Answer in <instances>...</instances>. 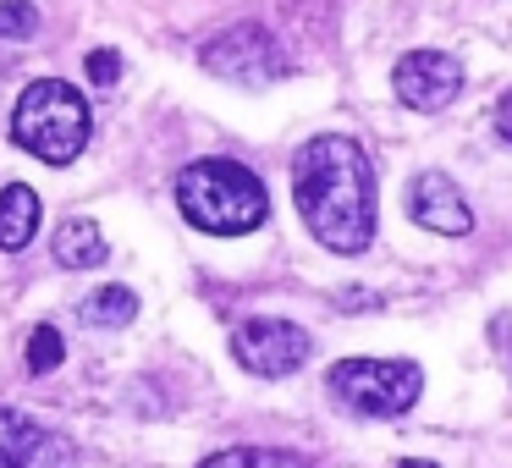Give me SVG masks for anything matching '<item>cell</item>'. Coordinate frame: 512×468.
I'll return each instance as SVG.
<instances>
[{"instance_id": "obj_9", "label": "cell", "mask_w": 512, "mask_h": 468, "mask_svg": "<svg viewBox=\"0 0 512 468\" xmlns=\"http://www.w3.org/2000/svg\"><path fill=\"white\" fill-rule=\"evenodd\" d=\"M408 215L424 232H441V237L474 232V210H468V199L457 193V182L446 177V171H419V177L408 182Z\"/></svg>"}, {"instance_id": "obj_4", "label": "cell", "mask_w": 512, "mask_h": 468, "mask_svg": "<svg viewBox=\"0 0 512 468\" xmlns=\"http://www.w3.org/2000/svg\"><path fill=\"white\" fill-rule=\"evenodd\" d=\"M325 391L358 419H397L419 402L424 369L413 358H342L325 369Z\"/></svg>"}, {"instance_id": "obj_15", "label": "cell", "mask_w": 512, "mask_h": 468, "mask_svg": "<svg viewBox=\"0 0 512 468\" xmlns=\"http://www.w3.org/2000/svg\"><path fill=\"white\" fill-rule=\"evenodd\" d=\"M61 358H67L61 331L56 325H34L28 331V375H50V369H61Z\"/></svg>"}, {"instance_id": "obj_10", "label": "cell", "mask_w": 512, "mask_h": 468, "mask_svg": "<svg viewBox=\"0 0 512 468\" xmlns=\"http://www.w3.org/2000/svg\"><path fill=\"white\" fill-rule=\"evenodd\" d=\"M50 254H56L61 270H94V265L111 259V243H105V232L89 215H67V221L56 226V237H50Z\"/></svg>"}, {"instance_id": "obj_2", "label": "cell", "mask_w": 512, "mask_h": 468, "mask_svg": "<svg viewBox=\"0 0 512 468\" xmlns=\"http://www.w3.org/2000/svg\"><path fill=\"white\" fill-rule=\"evenodd\" d=\"M177 210L210 237H243L265 226L270 193L243 160H193L177 177Z\"/></svg>"}, {"instance_id": "obj_1", "label": "cell", "mask_w": 512, "mask_h": 468, "mask_svg": "<svg viewBox=\"0 0 512 468\" xmlns=\"http://www.w3.org/2000/svg\"><path fill=\"white\" fill-rule=\"evenodd\" d=\"M292 199L331 254H364L375 243V166L358 138H309L292 155Z\"/></svg>"}, {"instance_id": "obj_17", "label": "cell", "mask_w": 512, "mask_h": 468, "mask_svg": "<svg viewBox=\"0 0 512 468\" xmlns=\"http://www.w3.org/2000/svg\"><path fill=\"white\" fill-rule=\"evenodd\" d=\"M496 127H501V138L512 144V94H501V105H496Z\"/></svg>"}, {"instance_id": "obj_11", "label": "cell", "mask_w": 512, "mask_h": 468, "mask_svg": "<svg viewBox=\"0 0 512 468\" xmlns=\"http://www.w3.org/2000/svg\"><path fill=\"white\" fill-rule=\"evenodd\" d=\"M39 232V193L28 182H6L0 193V248L6 254H23Z\"/></svg>"}, {"instance_id": "obj_3", "label": "cell", "mask_w": 512, "mask_h": 468, "mask_svg": "<svg viewBox=\"0 0 512 468\" xmlns=\"http://www.w3.org/2000/svg\"><path fill=\"white\" fill-rule=\"evenodd\" d=\"M89 100L61 78H39L17 94L12 111V144L28 149L45 166H72L89 144Z\"/></svg>"}, {"instance_id": "obj_14", "label": "cell", "mask_w": 512, "mask_h": 468, "mask_svg": "<svg viewBox=\"0 0 512 468\" xmlns=\"http://www.w3.org/2000/svg\"><path fill=\"white\" fill-rule=\"evenodd\" d=\"M39 23H45V17H39L34 0H0V39H6V45H28V39L39 34Z\"/></svg>"}, {"instance_id": "obj_7", "label": "cell", "mask_w": 512, "mask_h": 468, "mask_svg": "<svg viewBox=\"0 0 512 468\" xmlns=\"http://www.w3.org/2000/svg\"><path fill=\"white\" fill-rule=\"evenodd\" d=\"M391 89L408 111H446L463 94V61L446 56V50H408L391 72Z\"/></svg>"}, {"instance_id": "obj_16", "label": "cell", "mask_w": 512, "mask_h": 468, "mask_svg": "<svg viewBox=\"0 0 512 468\" xmlns=\"http://www.w3.org/2000/svg\"><path fill=\"white\" fill-rule=\"evenodd\" d=\"M83 72H89L94 89H116V83H122V56H116V50H89Z\"/></svg>"}, {"instance_id": "obj_8", "label": "cell", "mask_w": 512, "mask_h": 468, "mask_svg": "<svg viewBox=\"0 0 512 468\" xmlns=\"http://www.w3.org/2000/svg\"><path fill=\"white\" fill-rule=\"evenodd\" d=\"M0 468H78V452L67 435L45 430L17 408H0Z\"/></svg>"}, {"instance_id": "obj_13", "label": "cell", "mask_w": 512, "mask_h": 468, "mask_svg": "<svg viewBox=\"0 0 512 468\" xmlns=\"http://www.w3.org/2000/svg\"><path fill=\"white\" fill-rule=\"evenodd\" d=\"M199 468H309V457L292 446H226V452L204 457Z\"/></svg>"}, {"instance_id": "obj_6", "label": "cell", "mask_w": 512, "mask_h": 468, "mask_svg": "<svg viewBox=\"0 0 512 468\" xmlns=\"http://www.w3.org/2000/svg\"><path fill=\"white\" fill-rule=\"evenodd\" d=\"M314 353L309 331L292 320H270V314H259V320H243L232 331V358L248 369V375L259 380H281L292 375V369H303Z\"/></svg>"}, {"instance_id": "obj_12", "label": "cell", "mask_w": 512, "mask_h": 468, "mask_svg": "<svg viewBox=\"0 0 512 468\" xmlns=\"http://www.w3.org/2000/svg\"><path fill=\"white\" fill-rule=\"evenodd\" d=\"M78 314H83V325H94V331H122V325L138 320V292L100 287V292H89V298L78 303Z\"/></svg>"}, {"instance_id": "obj_18", "label": "cell", "mask_w": 512, "mask_h": 468, "mask_svg": "<svg viewBox=\"0 0 512 468\" xmlns=\"http://www.w3.org/2000/svg\"><path fill=\"white\" fill-rule=\"evenodd\" d=\"M397 468H435V463H419V457H402Z\"/></svg>"}, {"instance_id": "obj_5", "label": "cell", "mask_w": 512, "mask_h": 468, "mask_svg": "<svg viewBox=\"0 0 512 468\" xmlns=\"http://www.w3.org/2000/svg\"><path fill=\"white\" fill-rule=\"evenodd\" d=\"M199 61H204V72H215L226 83H248V89H265V83L292 72V56L281 50V39L259 23H237L226 34H215L199 50Z\"/></svg>"}]
</instances>
